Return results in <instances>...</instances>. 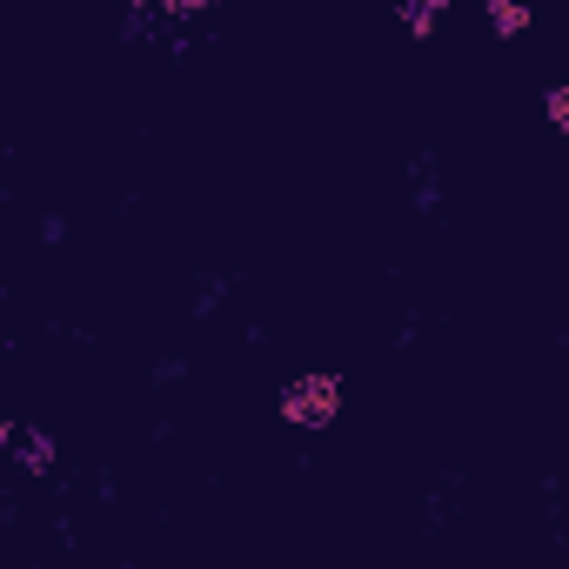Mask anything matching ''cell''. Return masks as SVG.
Instances as JSON below:
<instances>
[{"label":"cell","instance_id":"obj_3","mask_svg":"<svg viewBox=\"0 0 569 569\" xmlns=\"http://www.w3.org/2000/svg\"><path fill=\"white\" fill-rule=\"evenodd\" d=\"M482 28L496 41H522L536 28V8H529V0H482Z\"/></svg>","mask_w":569,"mask_h":569},{"label":"cell","instance_id":"obj_6","mask_svg":"<svg viewBox=\"0 0 569 569\" xmlns=\"http://www.w3.org/2000/svg\"><path fill=\"white\" fill-rule=\"evenodd\" d=\"M542 121H549L556 134H569V81H556V88H542Z\"/></svg>","mask_w":569,"mask_h":569},{"label":"cell","instance_id":"obj_7","mask_svg":"<svg viewBox=\"0 0 569 569\" xmlns=\"http://www.w3.org/2000/svg\"><path fill=\"white\" fill-rule=\"evenodd\" d=\"M221 296H228V281H201V296H194V316H214V309H221Z\"/></svg>","mask_w":569,"mask_h":569},{"label":"cell","instance_id":"obj_8","mask_svg":"<svg viewBox=\"0 0 569 569\" xmlns=\"http://www.w3.org/2000/svg\"><path fill=\"white\" fill-rule=\"evenodd\" d=\"M41 241H68V221L61 214H41Z\"/></svg>","mask_w":569,"mask_h":569},{"label":"cell","instance_id":"obj_4","mask_svg":"<svg viewBox=\"0 0 569 569\" xmlns=\"http://www.w3.org/2000/svg\"><path fill=\"white\" fill-rule=\"evenodd\" d=\"M389 8L402 14V34H416V41H429L449 21V0H389Z\"/></svg>","mask_w":569,"mask_h":569},{"label":"cell","instance_id":"obj_2","mask_svg":"<svg viewBox=\"0 0 569 569\" xmlns=\"http://www.w3.org/2000/svg\"><path fill=\"white\" fill-rule=\"evenodd\" d=\"M0 442H8V456H14L28 476H48V469H54V436L34 429V422H8V429H0Z\"/></svg>","mask_w":569,"mask_h":569},{"label":"cell","instance_id":"obj_1","mask_svg":"<svg viewBox=\"0 0 569 569\" xmlns=\"http://www.w3.org/2000/svg\"><path fill=\"white\" fill-rule=\"evenodd\" d=\"M342 409H349V382L336 369H302V376L281 382V396H274V416L289 422V429H309V436L316 429H336Z\"/></svg>","mask_w":569,"mask_h":569},{"label":"cell","instance_id":"obj_5","mask_svg":"<svg viewBox=\"0 0 569 569\" xmlns=\"http://www.w3.org/2000/svg\"><path fill=\"white\" fill-rule=\"evenodd\" d=\"M409 201H416L422 214H429V208H442V174H436V161H429V154H416V161H409Z\"/></svg>","mask_w":569,"mask_h":569}]
</instances>
